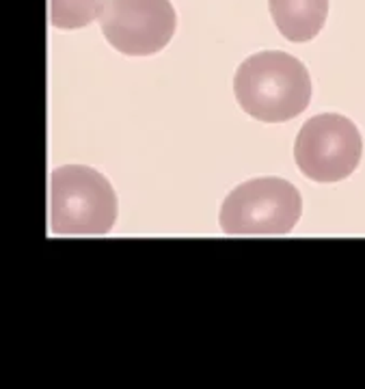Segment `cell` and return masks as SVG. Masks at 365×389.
I'll return each instance as SVG.
<instances>
[{
    "instance_id": "52a82bcc",
    "label": "cell",
    "mask_w": 365,
    "mask_h": 389,
    "mask_svg": "<svg viewBox=\"0 0 365 389\" xmlns=\"http://www.w3.org/2000/svg\"><path fill=\"white\" fill-rule=\"evenodd\" d=\"M104 0H50V20L54 29H84L100 20Z\"/></svg>"
},
{
    "instance_id": "277c9868",
    "label": "cell",
    "mask_w": 365,
    "mask_h": 389,
    "mask_svg": "<svg viewBox=\"0 0 365 389\" xmlns=\"http://www.w3.org/2000/svg\"><path fill=\"white\" fill-rule=\"evenodd\" d=\"M363 141L359 128L337 112L311 117L294 143L296 167L320 184L346 179L359 167Z\"/></svg>"
},
{
    "instance_id": "3957f363",
    "label": "cell",
    "mask_w": 365,
    "mask_h": 389,
    "mask_svg": "<svg viewBox=\"0 0 365 389\" xmlns=\"http://www.w3.org/2000/svg\"><path fill=\"white\" fill-rule=\"evenodd\" d=\"M303 199L281 177H255L236 186L221 205V230L227 236H283L294 230Z\"/></svg>"
},
{
    "instance_id": "7a4b0ae2",
    "label": "cell",
    "mask_w": 365,
    "mask_h": 389,
    "mask_svg": "<svg viewBox=\"0 0 365 389\" xmlns=\"http://www.w3.org/2000/svg\"><path fill=\"white\" fill-rule=\"evenodd\" d=\"M117 221V195L96 169L65 165L50 177V227L57 236H102Z\"/></svg>"
},
{
    "instance_id": "6da1fadb",
    "label": "cell",
    "mask_w": 365,
    "mask_h": 389,
    "mask_svg": "<svg viewBox=\"0 0 365 389\" xmlns=\"http://www.w3.org/2000/svg\"><path fill=\"white\" fill-rule=\"evenodd\" d=\"M234 94L246 115L264 124H283L311 102L307 67L283 50H264L240 63Z\"/></svg>"
},
{
    "instance_id": "8992f818",
    "label": "cell",
    "mask_w": 365,
    "mask_h": 389,
    "mask_svg": "<svg viewBox=\"0 0 365 389\" xmlns=\"http://www.w3.org/2000/svg\"><path fill=\"white\" fill-rule=\"evenodd\" d=\"M268 9L275 27L288 41L303 43L325 29L329 0H268Z\"/></svg>"
},
{
    "instance_id": "5b68a950",
    "label": "cell",
    "mask_w": 365,
    "mask_h": 389,
    "mask_svg": "<svg viewBox=\"0 0 365 389\" xmlns=\"http://www.w3.org/2000/svg\"><path fill=\"white\" fill-rule=\"evenodd\" d=\"M177 15L169 0H104L100 29L121 54L149 57L167 48Z\"/></svg>"
}]
</instances>
